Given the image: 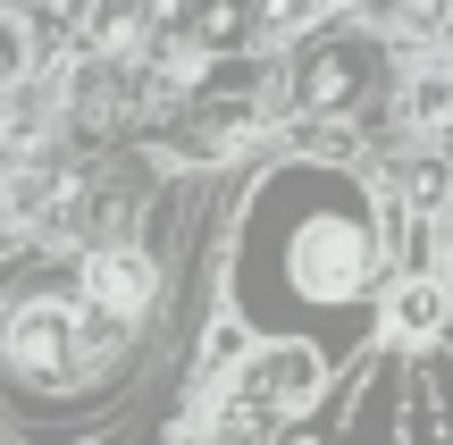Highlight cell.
Segmentation results:
<instances>
[{"mask_svg":"<svg viewBox=\"0 0 453 445\" xmlns=\"http://www.w3.org/2000/svg\"><path fill=\"white\" fill-rule=\"evenodd\" d=\"M294 269H303L311 295H353L361 269H370V235L344 227V219H319V227H303V244H294Z\"/></svg>","mask_w":453,"mask_h":445,"instance_id":"obj_1","label":"cell"},{"mask_svg":"<svg viewBox=\"0 0 453 445\" xmlns=\"http://www.w3.org/2000/svg\"><path fill=\"white\" fill-rule=\"evenodd\" d=\"M319 395V362H311L303 345H277L252 362V379H243V403H260V412H294V403Z\"/></svg>","mask_w":453,"mask_h":445,"instance_id":"obj_2","label":"cell"},{"mask_svg":"<svg viewBox=\"0 0 453 445\" xmlns=\"http://www.w3.org/2000/svg\"><path fill=\"white\" fill-rule=\"evenodd\" d=\"M93 303L110 319H134L151 303V261H134V252H101V261H93Z\"/></svg>","mask_w":453,"mask_h":445,"instance_id":"obj_3","label":"cell"},{"mask_svg":"<svg viewBox=\"0 0 453 445\" xmlns=\"http://www.w3.org/2000/svg\"><path fill=\"white\" fill-rule=\"evenodd\" d=\"M445 311H453V295H445L437 278H403V286H395V303H387V328L411 336V345H428V336L445 328Z\"/></svg>","mask_w":453,"mask_h":445,"instance_id":"obj_4","label":"cell"},{"mask_svg":"<svg viewBox=\"0 0 453 445\" xmlns=\"http://www.w3.org/2000/svg\"><path fill=\"white\" fill-rule=\"evenodd\" d=\"M9 345H17V362H34L42 379H59L67 370V311H26L9 328Z\"/></svg>","mask_w":453,"mask_h":445,"instance_id":"obj_5","label":"cell"},{"mask_svg":"<svg viewBox=\"0 0 453 445\" xmlns=\"http://www.w3.org/2000/svg\"><path fill=\"white\" fill-rule=\"evenodd\" d=\"M17 76H26V26L0 17V84H17Z\"/></svg>","mask_w":453,"mask_h":445,"instance_id":"obj_6","label":"cell"},{"mask_svg":"<svg viewBox=\"0 0 453 445\" xmlns=\"http://www.w3.org/2000/svg\"><path fill=\"white\" fill-rule=\"evenodd\" d=\"M411 110H420V118H445V110H453V76H420V93H411Z\"/></svg>","mask_w":453,"mask_h":445,"instance_id":"obj_7","label":"cell"}]
</instances>
